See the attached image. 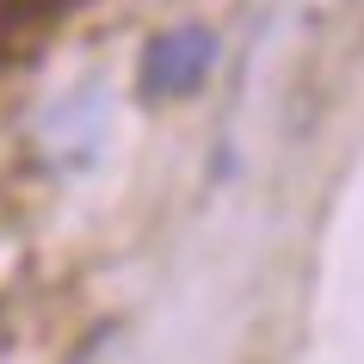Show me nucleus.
Wrapping results in <instances>:
<instances>
[{"mask_svg":"<svg viewBox=\"0 0 364 364\" xmlns=\"http://www.w3.org/2000/svg\"><path fill=\"white\" fill-rule=\"evenodd\" d=\"M216 31L210 25H173V31H154L142 62H136V87L142 99H192L216 68Z\"/></svg>","mask_w":364,"mask_h":364,"instance_id":"obj_1","label":"nucleus"},{"mask_svg":"<svg viewBox=\"0 0 364 364\" xmlns=\"http://www.w3.org/2000/svg\"><path fill=\"white\" fill-rule=\"evenodd\" d=\"M19 6H38V13H56V6H75V0H19Z\"/></svg>","mask_w":364,"mask_h":364,"instance_id":"obj_2","label":"nucleus"}]
</instances>
